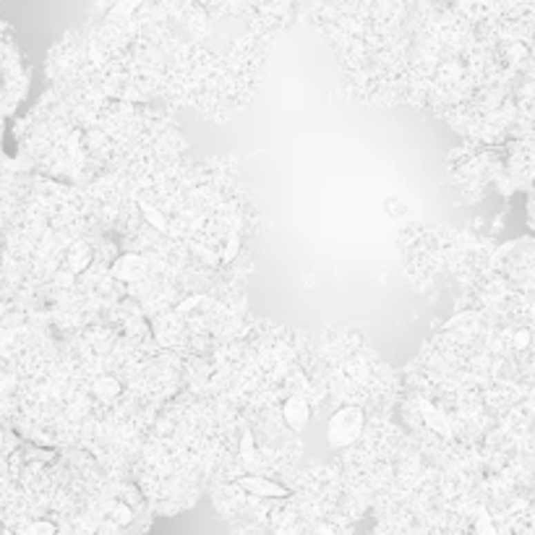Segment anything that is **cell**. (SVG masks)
<instances>
[{"mask_svg":"<svg viewBox=\"0 0 535 535\" xmlns=\"http://www.w3.org/2000/svg\"><path fill=\"white\" fill-rule=\"evenodd\" d=\"M363 428V416L356 407H345L340 413H334L332 423H329V441L337 444V447H345L350 441L356 439Z\"/></svg>","mask_w":535,"mask_h":535,"instance_id":"cell-1","label":"cell"},{"mask_svg":"<svg viewBox=\"0 0 535 535\" xmlns=\"http://www.w3.org/2000/svg\"><path fill=\"white\" fill-rule=\"evenodd\" d=\"M287 413H285V418H287V423L293 428H303V423L309 420V407H306V402L303 400H290L287 402V407H285Z\"/></svg>","mask_w":535,"mask_h":535,"instance_id":"cell-2","label":"cell"}]
</instances>
